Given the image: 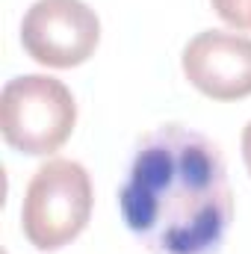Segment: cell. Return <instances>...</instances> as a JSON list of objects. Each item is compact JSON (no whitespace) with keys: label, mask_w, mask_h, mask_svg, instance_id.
Listing matches in <instances>:
<instances>
[{"label":"cell","mask_w":251,"mask_h":254,"mask_svg":"<svg viewBox=\"0 0 251 254\" xmlns=\"http://www.w3.org/2000/svg\"><path fill=\"white\" fill-rule=\"evenodd\" d=\"M189 86L213 101H243L251 95V39L225 30H204L189 39L181 57Z\"/></svg>","instance_id":"5b68a950"},{"label":"cell","mask_w":251,"mask_h":254,"mask_svg":"<svg viewBox=\"0 0 251 254\" xmlns=\"http://www.w3.org/2000/svg\"><path fill=\"white\" fill-rule=\"evenodd\" d=\"M243 160H246V169H249V175H251V122L243 130Z\"/></svg>","instance_id":"52a82bcc"},{"label":"cell","mask_w":251,"mask_h":254,"mask_svg":"<svg viewBox=\"0 0 251 254\" xmlns=\"http://www.w3.org/2000/svg\"><path fill=\"white\" fill-rule=\"evenodd\" d=\"M119 213L151 254H219L234 222L219 145L187 125L142 136L119 190Z\"/></svg>","instance_id":"6da1fadb"},{"label":"cell","mask_w":251,"mask_h":254,"mask_svg":"<svg viewBox=\"0 0 251 254\" xmlns=\"http://www.w3.org/2000/svg\"><path fill=\"white\" fill-rule=\"evenodd\" d=\"M216 15L234 27V30H251V0H210Z\"/></svg>","instance_id":"8992f818"},{"label":"cell","mask_w":251,"mask_h":254,"mask_svg":"<svg viewBox=\"0 0 251 254\" xmlns=\"http://www.w3.org/2000/svg\"><path fill=\"white\" fill-rule=\"evenodd\" d=\"M77 104L63 80L48 74L12 77L0 92V133L27 157H48L71 139Z\"/></svg>","instance_id":"7a4b0ae2"},{"label":"cell","mask_w":251,"mask_h":254,"mask_svg":"<svg viewBox=\"0 0 251 254\" xmlns=\"http://www.w3.org/2000/svg\"><path fill=\"white\" fill-rule=\"evenodd\" d=\"M92 204L95 190L89 172L74 160H48L24 192V237L39 252H60L86 231Z\"/></svg>","instance_id":"3957f363"},{"label":"cell","mask_w":251,"mask_h":254,"mask_svg":"<svg viewBox=\"0 0 251 254\" xmlns=\"http://www.w3.org/2000/svg\"><path fill=\"white\" fill-rule=\"evenodd\" d=\"M21 45L48 68H77L101 45V21L83 0H36L21 21Z\"/></svg>","instance_id":"277c9868"}]
</instances>
